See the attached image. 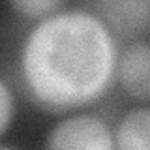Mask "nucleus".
<instances>
[{
  "label": "nucleus",
  "instance_id": "1",
  "mask_svg": "<svg viewBox=\"0 0 150 150\" xmlns=\"http://www.w3.org/2000/svg\"><path fill=\"white\" fill-rule=\"evenodd\" d=\"M118 49L107 23L84 8H68L38 21L21 45L28 94L51 112L98 101L116 73Z\"/></svg>",
  "mask_w": 150,
  "mask_h": 150
},
{
  "label": "nucleus",
  "instance_id": "2",
  "mask_svg": "<svg viewBox=\"0 0 150 150\" xmlns=\"http://www.w3.org/2000/svg\"><path fill=\"white\" fill-rule=\"evenodd\" d=\"M43 150H115V139L103 118L90 112H75L49 129Z\"/></svg>",
  "mask_w": 150,
  "mask_h": 150
},
{
  "label": "nucleus",
  "instance_id": "3",
  "mask_svg": "<svg viewBox=\"0 0 150 150\" xmlns=\"http://www.w3.org/2000/svg\"><path fill=\"white\" fill-rule=\"evenodd\" d=\"M120 84L131 98L146 103L150 98V47L148 41L128 45L116 62Z\"/></svg>",
  "mask_w": 150,
  "mask_h": 150
},
{
  "label": "nucleus",
  "instance_id": "4",
  "mask_svg": "<svg viewBox=\"0 0 150 150\" xmlns=\"http://www.w3.org/2000/svg\"><path fill=\"white\" fill-rule=\"evenodd\" d=\"M115 150H150V111L146 105L129 109L112 133Z\"/></svg>",
  "mask_w": 150,
  "mask_h": 150
},
{
  "label": "nucleus",
  "instance_id": "5",
  "mask_svg": "<svg viewBox=\"0 0 150 150\" xmlns=\"http://www.w3.org/2000/svg\"><path fill=\"white\" fill-rule=\"evenodd\" d=\"M9 8L25 17L41 21V19L64 9L66 2L62 0H15V2H9Z\"/></svg>",
  "mask_w": 150,
  "mask_h": 150
},
{
  "label": "nucleus",
  "instance_id": "6",
  "mask_svg": "<svg viewBox=\"0 0 150 150\" xmlns=\"http://www.w3.org/2000/svg\"><path fill=\"white\" fill-rule=\"evenodd\" d=\"M15 116V98L8 83L0 77V137L11 128Z\"/></svg>",
  "mask_w": 150,
  "mask_h": 150
},
{
  "label": "nucleus",
  "instance_id": "7",
  "mask_svg": "<svg viewBox=\"0 0 150 150\" xmlns=\"http://www.w3.org/2000/svg\"><path fill=\"white\" fill-rule=\"evenodd\" d=\"M0 150H15V148H9V146H0Z\"/></svg>",
  "mask_w": 150,
  "mask_h": 150
}]
</instances>
